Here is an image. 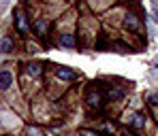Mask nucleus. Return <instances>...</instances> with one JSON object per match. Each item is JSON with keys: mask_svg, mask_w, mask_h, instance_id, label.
Wrapping results in <instances>:
<instances>
[{"mask_svg": "<svg viewBox=\"0 0 158 136\" xmlns=\"http://www.w3.org/2000/svg\"><path fill=\"white\" fill-rule=\"evenodd\" d=\"M103 102H105L103 91H101L98 87H92V89L88 91V107L92 111H101L103 109Z\"/></svg>", "mask_w": 158, "mask_h": 136, "instance_id": "1", "label": "nucleus"}, {"mask_svg": "<svg viewBox=\"0 0 158 136\" xmlns=\"http://www.w3.org/2000/svg\"><path fill=\"white\" fill-rule=\"evenodd\" d=\"M131 128L135 130H143L145 128V117L141 115V113H137V111H131V113H126V119H124Z\"/></svg>", "mask_w": 158, "mask_h": 136, "instance_id": "2", "label": "nucleus"}, {"mask_svg": "<svg viewBox=\"0 0 158 136\" xmlns=\"http://www.w3.org/2000/svg\"><path fill=\"white\" fill-rule=\"evenodd\" d=\"M56 77L62 79V81H75V79H77V72L71 70L69 66H58V68H56Z\"/></svg>", "mask_w": 158, "mask_h": 136, "instance_id": "3", "label": "nucleus"}, {"mask_svg": "<svg viewBox=\"0 0 158 136\" xmlns=\"http://www.w3.org/2000/svg\"><path fill=\"white\" fill-rule=\"evenodd\" d=\"M124 26L128 28V30H132V32H139L141 30V21H139V17L135 13H128L126 19H124Z\"/></svg>", "mask_w": 158, "mask_h": 136, "instance_id": "4", "label": "nucleus"}, {"mask_svg": "<svg viewBox=\"0 0 158 136\" xmlns=\"http://www.w3.org/2000/svg\"><path fill=\"white\" fill-rule=\"evenodd\" d=\"M11 83H13V75H11L9 70H2V72H0V91L9 89Z\"/></svg>", "mask_w": 158, "mask_h": 136, "instance_id": "5", "label": "nucleus"}, {"mask_svg": "<svg viewBox=\"0 0 158 136\" xmlns=\"http://www.w3.org/2000/svg\"><path fill=\"white\" fill-rule=\"evenodd\" d=\"M15 17H17V28H19V32L22 34H28V21H26V15L17 9L15 11Z\"/></svg>", "mask_w": 158, "mask_h": 136, "instance_id": "6", "label": "nucleus"}, {"mask_svg": "<svg viewBox=\"0 0 158 136\" xmlns=\"http://www.w3.org/2000/svg\"><path fill=\"white\" fill-rule=\"evenodd\" d=\"M60 45H62V47L73 49V47L77 45V41H75V36H73V34H62V36H60Z\"/></svg>", "mask_w": 158, "mask_h": 136, "instance_id": "7", "label": "nucleus"}, {"mask_svg": "<svg viewBox=\"0 0 158 136\" xmlns=\"http://www.w3.org/2000/svg\"><path fill=\"white\" fill-rule=\"evenodd\" d=\"M11 49H13L11 36H2V38H0V53H11Z\"/></svg>", "mask_w": 158, "mask_h": 136, "instance_id": "8", "label": "nucleus"}, {"mask_svg": "<svg viewBox=\"0 0 158 136\" xmlns=\"http://www.w3.org/2000/svg\"><path fill=\"white\" fill-rule=\"evenodd\" d=\"M41 72H43V66H41L39 62H30V64H28V75H30V77H39Z\"/></svg>", "mask_w": 158, "mask_h": 136, "instance_id": "9", "label": "nucleus"}, {"mask_svg": "<svg viewBox=\"0 0 158 136\" xmlns=\"http://www.w3.org/2000/svg\"><path fill=\"white\" fill-rule=\"evenodd\" d=\"M34 30H36L39 36H45V32H47V21H45V19H36V21H34Z\"/></svg>", "mask_w": 158, "mask_h": 136, "instance_id": "10", "label": "nucleus"}, {"mask_svg": "<svg viewBox=\"0 0 158 136\" xmlns=\"http://www.w3.org/2000/svg\"><path fill=\"white\" fill-rule=\"evenodd\" d=\"M109 98H122L124 96V89H120V87H109Z\"/></svg>", "mask_w": 158, "mask_h": 136, "instance_id": "11", "label": "nucleus"}, {"mask_svg": "<svg viewBox=\"0 0 158 136\" xmlns=\"http://www.w3.org/2000/svg\"><path fill=\"white\" fill-rule=\"evenodd\" d=\"M148 102H152V104H158V91H154V94H148Z\"/></svg>", "mask_w": 158, "mask_h": 136, "instance_id": "12", "label": "nucleus"}, {"mask_svg": "<svg viewBox=\"0 0 158 136\" xmlns=\"http://www.w3.org/2000/svg\"><path fill=\"white\" fill-rule=\"evenodd\" d=\"M26 134H28V136H41V134H39V130H34V128H28Z\"/></svg>", "mask_w": 158, "mask_h": 136, "instance_id": "13", "label": "nucleus"}, {"mask_svg": "<svg viewBox=\"0 0 158 136\" xmlns=\"http://www.w3.org/2000/svg\"><path fill=\"white\" fill-rule=\"evenodd\" d=\"M81 136H101V134H96V132H90V130H83V132H81Z\"/></svg>", "mask_w": 158, "mask_h": 136, "instance_id": "14", "label": "nucleus"}, {"mask_svg": "<svg viewBox=\"0 0 158 136\" xmlns=\"http://www.w3.org/2000/svg\"><path fill=\"white\" fill-rule=\"evenodd\" d=\"M154 21H158V6L154 4Z\"/></svg>", "mask_w": 158, "mask_h": 136, "instance_id": "15", "label": "nucleus"}, {"mask_svg": "<svg viewBox=\"0 0 158 136\" xmlns=\"http://www.w3.org/2000/svg\"><path fill=\"white\" fill-rule=\"evenodd\" d=\"M69 136H73V134H69Z\"/></svg>", "mask_w": 158, "mask_h": 136, "instance_id": "16", "label": "nucleus"}, {"mask_svg": "<svg viewBox=\"0 0 158 136\" xmlns=\"http://www.w3.org/2000/svg\"><path fill=\"white\" fill-rule=\"evenodd\" d=\"M0 130H2V128H0Z\"/></svg>", "mask_w": 158, "mask_h": 136, "instance_id": "17", "label": "nucleus"}]
</instances>
